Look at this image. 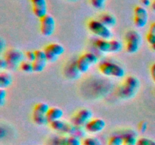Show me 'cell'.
Returning a JSON list of instances; mask_svg holds the SVG:
<instances>
[{"label": "cell", "mask_w": 155, "mask_h": 145, "mask_svg": "<svg viewBox=\"0 0 155 145\" xmlns=\"http://www.w3.org/2000/svg\"><path fill=\"white\" fill-rule=\"evenodd\" d=\"M98 69L101 73L105 76L114 77L121 79L125 76V69L118 63L110 61L101 62L98 65Z\"/></svg>", "instance_id": "cell-5"}, {"label": "cell", "mask_w": 155, "mask_h": 145, "mask_svg": "<svg viewBox=\"0 0 155 145\" xmlns=\"http://www.w3.org/2000/svg\"><path fill=\"white\" fill-rule=\"evenodd\" d=\"M94 45L98 51L104 54L118 53L123 50V43L117 39H98L95 41Z\"/></svg>", "instance_id": "cell-6"}, {"label": "cell", "mask_w": 155, "mask_h": 145, "mask_svg": "<svg viewBox=\"0 0 155 145\" xmlns=\"http://www.w3.org/2000/svg\"><path fill=\"white\" fill-rule=\"evenodd\" d=\"M124 137L121 134H114L110 137L107 145H124Z\"/></svg>", "instance_id": "cell-22"}, {"label": "cell", "mask_w": 155, "mask_h": 145, "mask_svg": "<svg viewBox=\"0 0 155 145\" xmlns=\"http://www.w3.org/2000/svg\"><path fill=\"white\" fill-rule=\"evenodd\" d=\"M64 116V111L61 108L57 107H50L47 113V119L48 124L55 121L61 120Z\"/></svg>", "instance_id": "cell-17"}, {"label": "cell", "mask_w": 155, "mask_h": 145, "mask_svg": "<svg viewBox=\"0 0 155 145\" xmlns=\"http://www.w3.org/2000/svg\"><path fill=\"white\" fill-rule=\"evenodd\" d=\"M139 128L141 132H145L147 130V128H148V123L145 121H142V122L139 123Z\"/></svg>", "instance_id": "cell-29"}, {"label": "cell", "mask_w": 155, "mask_h": 145, "mask_svg": "<svg viewBox=\"0 0 155 145\" xmlns=\"http://www.w3.org/2000/svg\"><path fill=\"white\" fill-rule=\"evenodd\" d=\"M36 52V59L33 62V70L34 72H41L45 69L48 63V59L45 54L44 50L38 49L35 51Z\"/></svg>", "instance_id": "cell-15"}, {"label": "cell", "mask_w": 155, "mask_h": 145, "mask_svg": "<svg viewBox=\"0 0 155 145\" xmlns=\"http://www.w3.org/2000/svg\"><path fill=\"white\" fill-rule=\"evenodd\" d=\"M148 12L144 6H136L134 8V24L138 28H143L148 22Z\"/></svg>", "instance_id": "cell-13"}, {"label": "cell", "mask_w": 155, "mask_h": 145, "mask_svg": "<svg viewBox=\"0 0 155 145\" xmlns=\"http://www.w3.org/2000/svg\"><path fill=\"white\" fill-rule=\"evenodd\" d=\"M61 145H83V140L76 136H65L61 140Z\"/></svg>", "instance_id": "cell-20"}, {"label": "cell", "mask_w": 155, "mask_h": 145, "mask_svg": "<svg viewBox=\"0 0 155 145\" xmlns=\"http://www.w3.org/2000/svg\"><path fill=\"white\" fill-rule=\"evenodd\" d=\"M33 12L38 18H42L48 14V6L46 0H30Z\"/></svg>", "instance_id": "cell-16"}, {"label": "cell", "mask_w": 155, "mask_h": 145, "mask_svg": "<svg viewBox=\"0 0 155 145\" xmlns=\"http://www.w3.org/2000/svg\"><path fill=\"white\" fill-rule=\"evenodd\" d=\"M151 48H152V50H153V51H154V52H155V43L154 44V45H151Z\"/></svg>", "instance_id": "cell-35"}, {"label": "cell", "mask_w": 155, "mask_h": 145, "mask_svg": "<svg viewBox=\"0 0 155 145\" xmlns=\"http://www.w3.org/2000/svg\"><path fill=\"white\" fill-rule=\"evenodd\" d=\"M40 21V32L42 36L49 37L55 31L56 22L54 18L48 14L43 18L39 19Z\"/></svg>", "instance_id": "cell-11"}, {"label": "cell", "mask_w": 155, "mask_h": 145, "mask_svg": "<svg viewBox=\"0 0 155 145\" xmlns=\"http://www.w3.org/2000/svg\"><path fill=\"white\" fill-rule=\"evenodd\" d=\"M98 20L101 21L102 24H104V25L110 27V28L114 27L117 24V18L113 14L109 13L101 14Z\"/></svg>", "instance_id": "cell-18"}, {"label": "cell", "mask_w": 155, "mask_h": 145, "mask_svg": "<svg viewBox=\"0 0 155 145\" xmlns=\"http://www.w3.org/2000/svg\"><path fill=\"white\" fill-rule=\"evenodd\" d=\"M150 72H151V78H152L153 81L155 82V63L151 65V69H150Z\"/></svg>", "instance_id": "cell-31"}, {"label": "cell", "mask_w": 155, "mask_h": 145, "mask_svg": "<svg viewBox=\"0 0 155 145\" xmlns=\"http://www.w3.org/2000/svg\"><path fill=\"white\" fill-rule=\"evenodd\" d=\"M12 76L8 71H2L0 73V89H6L12 83Z\"/></svg>", "instance_id": "cell-19"}, {"label": "cell", "mask_w": 155, "mask_h": 145, "mask_svg": "<svg viewBox=\"0 0 155 145\" xmlns=\"http://www.w3.org/2000/svg\"><path fill=\"white\" fill-rule=\"evenodd\" d=\"M136 145H155V140L149 137H142L138 139Z\"/></svg>", "instance_id": "cell-25"}, {"label": "cell", "mask_w": 155, "mask_h": 145, "mask_svg": "<svg viewBox=\"0 0 155 145\" xmlns=\"http://www.w3.org/2000/svg\"><path fill=\"white\" fill-rule=\"evenodd\" d=\"M25 58L27 60L33 63L35 59H36V52H35V51H27L25 53Z\"/></svg>", "instance_id": "cell-27"}, {"label": "cell", "mask_w": 155, "mask_h": 145, "mask_svg": "<svg viewBox=\"0 0 155 145\" xmlns=\"http://www.w3.org/2000/svg\"><path fill=\"white\" fill-rule=\"evenodd\" d=\"M142 36L137 30H130L125 34V48L129 54H135L140 49Z\"/></svg>", "instance_id": "cell-4"}, {"label": "cell", "mask_w": 155, "mask_h": 145, "mask_svg": "<svg viewBox=\"0 0 155 145\" xmlns=\"http://www.w3.org/2000/svg\"><path fill=\"white\" fill-rule=\"evenodd\" d=\"M20 69L22 70L23 72H27V73H31V72H34L33 70V63L28 60H25L21 63V66H20Z\"/></svg>", "instance_id": "cell-23"}, {"label": "cell", "mask_w": 155, "mask_h": 145, "mask_svg": "<svg viewBox=\"0 0 155 145\" xmlns=\"http://www.w3.org/2000/svg\"><path fill=\"white\" fill-rule=\"evenodd\" d=\"M50 109L49 105L45 102H39L34 106L32 114L33 122L39 126H43L48 124L47 113Z\"/></svg>", "instance_id": "cell-8"}, {"label": "cell", "mask_w": 155, "mask_h": 145, "mask_svg": "<svg viewBox=\"0 0 155 145\" xmlns=\"http://www.w3.org/2000/svg\"><path fill=\"white\" fill-rule=\"evenodd\" d=\"M93 118V113L87 108H83L78 110L71 118V122L74 125L80 127L85 125Z\"/></svg>", "instance_id": "cell-12"}, {"label": "cell", "mask_w": 155, "mask_h": 145, "mask_svg": "<svg viewBox=\"0 0 155 145\" xmlns=\"http://www.w3.org/2000/svg\"><path fill=\"white\" fill-rule=\"evenodd\" d=\"M83 145H102V143L98 137L91 136L83 138Z\"/></svg>", "instance_id": "cell-24"}, {"label": "cell", "mask_w": 155, "mask_h": 145, "mask_svg": "<svg viewBox=\"0 0 155 145\" xmlns=\"http://www.w3.org/2000/svg\"><path fill=\"white\" fill-rule=\"evenodd\" d=\"M151 9H152V11L154 12H155V0H153V2H151Z\"/></svg>", "instance_id": "cell-34"}, {"label": "cell", "mask_w": 155, "mask_h": 145, "mask_svg": "<svg viewBox=\"0 0 155 145\" xmlns=\"http://www.w3.org/2000/svg\"><path fill=\"white\" fill-rule=\"evenodd\" d=\"M106 122L105 121L101 118H95L92 119L85 125V129L86 132L90 134H98L101 132L105 128Z\"/></svg>", "instance_id": "cell-14"}, {"label": "cell", "mask_w": 155, "mask_h": 145, "mask_svg": "<svg viewBox=\"0 0 155 145\" xmlns=\"http://www.w3.org/2000/svg\"><path fill=\"white\" fill-rule=\"evenodd\" d=\"M0 68L2 70H5V69H8V64L6 60H5L4 57H2L0 59Z\"/></svg>", "instance_id": "cell-30"}, {"label": "cell", "mask_w": 155, "mask_h": 145, "mask_svg": "<svg viewBox=\"0 0 155 145\" xmlns=\"http://www.w3.org/2000/svg\"><path fill=\"white\" fill-rule=\"evenodd\" d=\"M140 80L135 76H129L124 81L117 90V95L123 100L133 98L139 91Z\"/></svg>", "instance_id": "cell-2"}, {"label": "cell", "mask_w": 155, "mask_h": 145, "mask_svg": "<svg viewBox=\"0 0 155 145\" xmlns=\"http://www.w3.org/2000/svg\"><path fill=\"white\" fill-rule=\"evenodd\" d=\"M89 31L99 39H110L113 37V33L110 27H107L98 20H91L87 24Z\"/></svg>", "instance_id": "cell-7"}, {"label": "cell", "mask_w": 155, "mask_h": 145, "mask_svg": "<svg viewBox=\"0 0 155 145\" xmlns=\"http://www.w3.org/2000/svg\"><path fill=\"white\" fill-rule=\"evenodd\" d=\"M141 2L144 6L147 7V6H150L151 5V0H141Z\"/></svg>", "instance_id": "cell-32"}, {"label": "cell", "mask_w": 155, "mask_h": 145, "mask_svg": "<svg viewBox=\"0 0 155 145\" xmlns=\"http://www.w3.org/2000/svg\"><path fill=\"white\" fill-rule=\"evenodd\" d=\"M147 42L151 45H154L155 43V22L152 23L150 25L149 30L146 36Z\"/></svg>", "instance_id": "cell-21"}, {"label": "cell", "mask_w": 155, "mask_h": 145, "mask_svg": "<svg viewBox=\"0 0 155 145\" xmlns=\"http://www.w3.org/2000/svg\"><path fill=\"white\" fill-rule=\"evenodd\" d=\"M51 129L57 132L68 134V136H76L80 138H85L86 131L84 127L77 126L72 122L64 120H58L49 124Z\"/></svg>", "instance_id": "cell-1"}, {"label": "cell", "mask_w": 155, "mask_h": 145, "mask_svg": "<svg viewBox=\"0 0 155 145\" xmlns=\"http://www.w3.org/2000/svg\"><path fill=\"white\" fill-rule=\"evenodd\" d=\"M107 0H90V3L93 8L96 9H102Z\"/></svg>", "instance_id": "cell-26"}, {"label": "cell", "mask_w": 155, "mask_h": 145, "mask_svg": "<svg viewBox=\"0 0 155 145\" xmlns=\"http://www.w3.org/2000/svg\"><path fill=\"white\" fill-rule=\"evenodd\" d=\"M98 62V57L92 52H86L81 54L76 61L77 69L80 73H86L89 70L92 66L96 64Z\"/></svg>", "instance_id": "cell-9"}, {"label": "cell", "mask_w": 155, "mask_h": 145, "mask_svg": "<svg viewBox=\"0 0 155 145\" xmlns=\"http://www.w3.org/2000/svg\"><path fill=\"white\" fill-rule=\"evenodd\" d=\"M44 51L48 62H55L64 53V47L60 43L54 42L48 44L44 48Z\"/></svg>", "instance_id": "cell-10"}, {"label": "cell", "mask_w": 155, "mask_h": 145, "mask_svg": "<svg viewBox=\"0 0 155 145\" xmlns=\"http://www.w3.org/2000/svg\"><path fill=\"white\" fill-rule=\"evenodd\" d=\"M0 42H0V45H1V52H2L3 49H4V45H5V42H4V40H3L2 38L1 39Z\"/></svg>", "instance_id": "cell-33"}, {"label": "cell", "mask_w": 155, "mask_h": 145, "mask_svg": "<svg viewBox=\"0 0 155 145\" xmlns=\"http://www.w3.org/2000/svg\"><path fill=\"white\" fill-rule=\"evenodd\" d=\"M4 58L7 62L8 69L14 71L20 67L21 63L25 60V54H24V52L19 48H10L5 51Z\"/></svg>", "instance_id": "cell-3"}, {"label": "cell", "mask_w": 155, "mask_h": 145, "mask_svg": "<svg viewBox=\"0 0 155 145\" xmlns=\"http://www.w3.org/2000/svg\"><path fill=\"white\" fill-rule=\"evenodd\" d=\"M6 96H7V92L5 89H0V106L1 107H2L5 103Z\"/></svg>", "instance_id": "cell-28"}]
</instances>
